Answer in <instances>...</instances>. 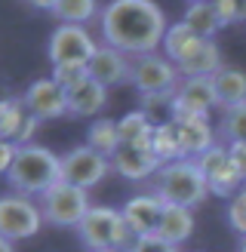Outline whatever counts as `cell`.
<instances>
[{
    "label": "cell",
    "instance_id": "obj_25",
    "mask_svg": "<svg viewBox=\"0 0 246 252\" xmlns=\"http://www.w3.org/2000/svg\"><path fill=\"white\" fill-rule=\"evenodd\" d=\"M53 16L62 25H86L102 16V6H98V0H56Z\"/></svg>",
    "mask_w": 246,
    "mask_h": 252
},
{
    "label": "cell",
    "instance_id": "obj_18",
    "mask_svg": "<svg viewBox=\"0 0 246 252\" xmlns=\"http://www.w3.org/2000/svg\"><path fill=\"white\" fill-rule=\"evenodd\" d=\"M203 46V37H197L184 22H172L169 25V31H166V37H163V56L169 59V62H176V65H184L197 49Z\"/></svg>",
    "mask_w": 246,
    "mask_h": 252
},
{
    "label": "cell",
    "instance_id": "obj_10",
    "mask_svg": "<svg viewBox=\"0 0 246 252\" xmlns=\"http://www.w3.org/2000/svg\"><path fill=\"white\" fill-rule=\"evenodd\" d=\"M197 166L203 169L209 194H215V197H228L231 200L246 185V179L240 175V169L234 166V160H231L228 145H221V142L215 148H209L203 157H197Z\"/></svg>",
    "mask_w": 246,
    "mask_h": 252
},
{
    "label": "cell",
    "instance_id": "obj_5",
    "mask_svg": "<svg viewBox=\"0 0 246 252\" xmlns=\"http://www.w3.org/2000/svg\"><path fill=\"white\" fill-rule=\"evenodd\" d=\"M92 209L90 203V191L83 188H74L68 182H59L56 188L40 197V212H43V221L53 224V228H80V221L86 219V212Z\"/></svg>",
    "mask_w": 246,
    "mask_h": 252
},
{
    "label": "cell",
    "instance_id": "obj_17",
    "mask_svg": "<svg viewBox=\"0 0 246 252\" xmlns=\"http://www.w3.org/2000/svg\"><path fill=\"white\" fill-rule=\"evenodd\" d=\"M105 105H108V86H102L92 77L68 93V114L71 117H95Z\"/></svg>",
    "mask_w": 246,
    "mask_h": 252
},
{
    "label": "cell",
    "instance_id": "obj_28",
    "mask_svg": "<svg viewBox=\"0 0 246 252\" xmlns=\"http://www.w3.org/2000/svg\"><path fill=\"white\" fill-rule=\"evenodd\" d=\"M25 117H28V108L22 98H0V138L16 142Z\"/></svg>",
    "mask_w": 246,
    "mask_h": 252
},
{
    "label": "cell",
    "instance_id": "obj_15",
    "mask_svg": "<svg viewBox=\"0 0 246 252\" xmlns=\"http://www.w3.org/2000/svg\"><path fill=\"white\" fill-rule=\"evenodd\" d=\"M172 123H176L184 160H197V157H203L209 148L218 145V135H215L213 126H209V117H176Z\"/></svg>",
    "mask_w": 246,
    "mask_h": 252
},
{
    "label": "cell",
    "instance_id": "obj_1",
    "mask_svg": "<svg viewBox=\"0 0 246 252\" xmlns=\"http://www.w3.org/2000/svg\"><path fill=\"white\" fill-rule=\"evenodd\" d=\"M166 31V12L154 0H111L98 16V34L105 46H114L132 59L157 53Z\"/></svg>",
    "mask_w": 246,
    "mask_h": 252
},
{
    "label": "cell",
    "instance_id": "obj_2",
    "mask_svg": "<svg viewBox=\"0 0 246 252\" xmlns=\"http://www.w3.org/2000/svg\"><path fill=\"white\" fill-rule=\"evenodd\" d=\"M6 182L12 188V194L43 197L49 188H56L62 182V154L34 142L22 145L16 160H12V169L6 172Z\"/></svg>",
    "mask_w": 246,
    "mask_h": 252
},
{
    "label": "cell",
    "instance_id": "obj_14",
    "mask_svg": "<svg viewBox=\"0 0 246 252\" xmlns=\"http://www.w3.org/2000/svg\"><path fill=\"white\" fill-rule=\"evenodd\" d=\"M90 77L98 80L102 86H120V83H132V59L123 56L114 46H98L95 56L90 62Z\"/></svg>",
    "mask_w": 246,
    "mask_h": 252
},
{
    "label": "cell",
    "instance_id": "obj_35",
    "mask_svg": "<svg viewBox=\"0 0 246 252\" xmlns=\"http://www.w3.org/2000/svg\"><path fill=\"white\" fill-rule=\"evenodd\" d=\"M22 3H28L31 9H40V12H53L56 0H22Z\"/></svg>",
    "mask_w": 246,
    "mask_h": 252
},
{
    "label": "cell",
    "instance_id": "obj_8",
    "mask_svg": "<svg viewBox=\"0 0 246 252\" xmlns=\"http://www.w3.org/2000/svg\"><path fill=\"white\" fill-rule=\"evenodd\" d=\"M182 83V71L176 62H169L163 53L139 56L132 59V86L139 95H160V93H176Z\"/></svg>",
    "mask_w": 246,
    "mask_h": 252
},
{
    "label": "cell",
    "instance_id": "obj_29",
    "mask_svg": "<svg viewBox=\"0 0 246 252\" xmlns=\"http://www.w3.org/2000/svg\"><path fill=\"white\" fill-rule=\"evenodd\" d=\"M49 77H53L65 93H71V90H77L80 83L90 80V65H59V68H53Z\"/></svg>",
    "mask_w": 246,
    "mask_h": 252
},
{
    "label": "cell",
    "instance_id": "obj_39",
    "mask_svg": "<svg viewBox=\"0 0 246 252\" xmlns=\"http://www.w3.org/2000/svg\"><path fill=\"white\" fill-rule=\"evenodd\" d=\"M95 252H120V249H95Z\"/></svg>",
    "mask_w": 246,
    "mask_h": 252
},
{
    "label": "cell",
    "instance_id": "obj_20",
    "mask_svg": "<svg viewBox=\"0 0 246 252\" xmlns=\"http://www.w3.org/2000/svg\"><path fill=\"white\" fill-rule=\"evenodd\" d=\"M191 234H194V209L166 206L163 221H160V228H157V237H160V240H166V243H172V246H182Z\"/></svg>",
    "mask_w": 246,
    "mask_h": 252
},
{
    "label": "cell",
    "instance_id": "obj_12",
    "mask_svg": "<svg viewBox=\"0 0 246 252\" xmlns=\"http://www.w3.org/2000/svg\"><path fill=\"white\" fill-rule=\"evenodd\" d=\"M28 114L37 120H56V117H68V93L53 80V77H37L22 95Z\"/></svg>",
    "mask_w": 246,
    "mask_h": 252
},
{
    "label": "cell",
    "instance_id": "obj_19",
    "mask_svg": "<svg viewBox=\"0 0 246 252\" xmlns=\"http://www.w3.org/2000/svg\"><path fill=\"white\" fill-rule=\"evenodd\" d=\"M117 126H120V145H132V148L151 151L157 123L148 117L145 111H129V114H123L117 120Z\"/></svg>",
    "mask_w": 246,
    "mask_h": 252
},
{
    "label": "cell",
    "instance_id": "obj_22",
    "mask_svg": "<svg viewBox=\"0 0 246 252\" xmlns=\"http://www.w3.org/2000/svg\"><path fill=\"white\" fill-rule=\"evenodd\" d=\"M188 28L203 37V40H213V37L225 28V22H221L215 3H188V9H184V19H182Z\"/></svg>",
    "mask_w": 246,
    "mask_h": 252
},
{
    "label": "cell",
    "instance_id": "obj_6",
    "mask_svg": "<svg viewBox=\"0 0 246 252\" xmlns=\"http://www.w3.org/2000/svg\"><path fill=\"white\" fill-rule=\"evenodd\" d=\"M43 212L40 203H34L31 197L22 194H3L0 197V237L19 243V240H31L40 234L43 228Z\"/></svg>",
    "mask_w": 246,
    "mask_h": 252
},
{
    "label": "cell",
    "instance_id": "obj_31",
    "mask_svg": "<svg viewBox=\"0 0 246 252\" xmlns=\"http://www.w3.org/2000/svg\"><path fill=\"white\" fill-rule=\"evenodd\" d=\"M215 9H218L221 22H225V28L246 22V0H215Z\"/></svg>",
    "mask_w": 246,
    "mask_h": 252
},
{
    "label": "cell",
    "instance_id": "obj_11",
    "mask_svg": "<svg viewBox=\"0 0 246 252\" xmlns=\"http://www.w3.org/2000/svg\"><path fill=\"white\" fill-rule=\"evenodd\" d=\"M218 108L213 77H182L172 98V120L176 117H209Z\"/></svg>",
    "mask_w": 246,
    "mask_h": 252
},
{
    "label": "cell",
    "instance_id": "obj_38",
    "mask_svg": "<svg viewBox=\"0 0 246 252\" xmlns=\"http://www.w3.org/2000/svg\"><path fill=\"white\" fill-rule=\"evenodd\" d=\"M188 3H215V0H188Z\"/></svg>",
    "mask_w": 246,
    "mask_h": 252
},
{
    "label": "cell",
    "instance_id": "obj_3",
    "mask_svg": "<svg viewBox=\"0 0 246 252\" xmlns=\"http://www.w3.org/2000/svg\"><path fill=\"white\" fill-rule=\"evenodd\" d=\"M151 194H157L166 206L194 209L209 197V185L197 160H176L160 166V172L151 179Z\"/></svg>",
    "mask_w": 246,
    "mask_h": 252
},
{
    "label": "cell",
    "instance_id": "obj_33",
    "mask_svg": "<svg viewBox=\"0 0 246 252\" xmlns=\"http://www.w3.org/2000/svg\"><path fill=\"white\" fill-rule=\"evenodd\" d=\"M19 154V145L9 142V138H0V175H6L12 169V160Z\"/></svg>",
    "mask_w": 246,
    "mask_h": 252
},
{
    "label": "cell",
    "instance_id": "obj_37",
    "mask_svg": "<svg viewBox=\"0 0 246 252\" xmlns=\"http://www.w3.org/2000/svg\"><path fill=\"white\" fill-rule=\"evenodd\" d=\"M237 252H246V237H240V246H237Z\"/></svg>",
    "mask_w": 246,
    "mask_h": 252
},
{
    "label": "cell",
    "instance_id": "obj_27",
    "mask_svg": "<svg viewBox=\"0 0 246 252\" xmlns=\"http://www.w3.org/2000/svg\"><path fill=\"white\" fill-rule=\"evenodd\" d=\"M218 142L221 145H237V142H246V105H237V108H228L218 120Z\"/></svg>",
    "mask_w": 246,
    "mask_h": 252
},
{
    "label": "cell",
    "instance_id": "obj_13",
    "mask_svg": "<svg viewBox=\"0 0 246 252\" xmlns=\"http://www.w3.org/2000/svg\"><path fill=\"white\" fill-rule=\"evenodd\" d=\"M123 212V219H126L129 224V231L135 237H154L157 228H160V221H163V212H166V203L160 200L157 194H135L129 197L126 203L120 206Z\"/></svg>",
    "mask_w": 246,
    "mask_h": 252
},
{
    "label": "cell",
    "instance_id": "obj_9",
    "mask_svg": "<svg viewBox=\"0 0 246 252\" xmlns=\"http://www.w3.org/2000/svg\"><path fill=\"white\" fill-rule=\"evenodd\" d=\"M111 169H114L111 160L102 157L98 151H92L90 145H77V148H71V151L62 154V182H68L74 188H83V191L95 188Z\"/></svg>",
    "mask_w": 246,
    "mask_h": 252
},
{
    "label": "cell",
    "instance_id": "obj_23",
    "mask_svg": "<svg viewBox=\"0 0 246 252\" xmlns=\"http://www.w3.org/2000/svg\"><path fill=\"white\" fill-rule=\"evenodd\" d=\"M86 145H90L92 151H98L102 157L111 160L120 151V126H117V120L95 117L90 123V129H86Z\"/></svg>",
    "mask_w": 246,
    "mask_h": 252
},
{
    "label": "cell",
    "instance_id": "obj_26",
    "mask_svg": "<svg viewBox=\"0 0 246 252\" xmlns=\"http://www.w3.org/2000/svg\"><path fill=\"white\" fill-rule=\"evenodd\" d=\"M151 151L157 154V160H160V163H176V160H184V157H182V145H179V132H176V123H172V120L157 123Z\"/></svg>",
    "mask_w": 246,
    "mask_h": 252
},
{
    "label": "cell",
    "instance_id": "obj_34",
    "mask_svg": "<svg viewBox=\"0 0 246 252\" xmlns=\"http://www.w3.org/2000/svg\"><path fill=\"white\" fill-rule=\"evenodd\" d=\"M231 151V160H234V166L240 169V175L246 179V142H237V145H228Z\"/></svg>",
    "mask_w": 246,
    "mask_h": 252
},
{
    "label": "cell",
    "instance_id": "obj_7",
    "mask_svg": "<svg viewBox=\"0 0 246 252\" xmlns=\"http://www.w3.org/2000/svg\"><path fill=\"white\" fill-rule=\"evenodd\" d=\"M95 37L83 28V25H59V28L49 34L46 43V59L49 65H90L95 56Z\"/></svg>",
    "mask_w": 246,
    "mask_h": 252
},
{
    "label": "cell",
    "instance_id": "obj_4",
    "mask_svg": "<svg viewBox=\"0 0 246 252\" xmlns=\"http://www.w3.org/2000/svg\"><path fill=\"white\" fill-rule=\"evenodd\" d=\"M77 237H80V243L90 252H95V249H120V252H126L135 243V234L129 231L123 212L114 209V206H92L90 212H86V219L80 221Z\"/></svg>",
    "mask_w": 246,
    "mask_h": 252
},
{
    "label": "cell",
    "instance_id": "obj_30",
    "mask_svg": "<svg viewBox=\"0 0 246 252\" xmlns=\"http://www.w3.org/2000/svg\"><path fill=\"white\" fill-rule=\"evenodd\" d=\"M225 216H228L231 231L240 234V237H246V185L228 200V212H225Z\"/></svg>",
    "mask_w": 246,
    "mask_h": 252
},
{
    "label": "cell",
    "instance_id": "obj_32",
    "mask_svg": "<svg viewBox=\"0 0 246 252\" xmlns=\"http://www.w3.org/2000/svg\"><path fill=\"white\" fill-rule=\"evenodd\" d=\"M126 252H179V246L160 240V237L154 234V237H135V243Z\"/></svg>",
    "mask_w": 246,
    "mask_h": 252
},
{
    "label": "cell",
    "instance_id": "obj_36",
    "mask_svg": "<svg viewBox=\"0 0 246 252\" xmlns=\"http://www.w3.org/2000/svg\"><path fill=\"white\" fill-rule=\"evenodd\" d=\"M0 252H16V246H12V240H6V237H0Z\"/></svg>",
    "mask_w": 246,
    "mask_h": 252
},
{
    "label": "cell",
    "instance_id": "obj_21",
    "mask_svg": "<svg viewBox=\"0 0 246 252\" xmlns=\"http://www.w3.org/2000/svg\"><path fill=\"white\" fill-rule=\"evenodd\" d=\"M215 98L221 108H237V105H246V74L237 71V68H221L215 77Z\"/></svg>",
    "mask_w": 246,
    "mask_h": 252
},
{
    "label": "cell",
    "instance_id": "obj_24",
    "mask_svg": "<svg viewBox=\"0 0 246 252\" xmlns=\"http://www.w3.org/2000/svg\"><path fill=\"white\" fill-rule=\"evenodd\" d=\"M182 77H215L221 71V53H218V43L215 40H203V46L197 49V53L179 65Z\"/></svg>",
    "mask_w": 246,
    "mask_h": 252
},
{
    "label": "cell",
    "instance_id": "obj_16",
    "mask_svg": "<svg viewBox=\"0 0 246 252\" xmlns=\"http://www.w3.org/2000/svg\"><path fill=\"white\" fill-rule=\"evenodd\" d=\"M111 166H114V172L123 175L126 182H145V179H154L163 163L157 160L154 151H142V148H132V145H120V151L111 157Z\"/></svg>",
    "mask_w": 246,
    "mask_h": 252
}]
</instances>
